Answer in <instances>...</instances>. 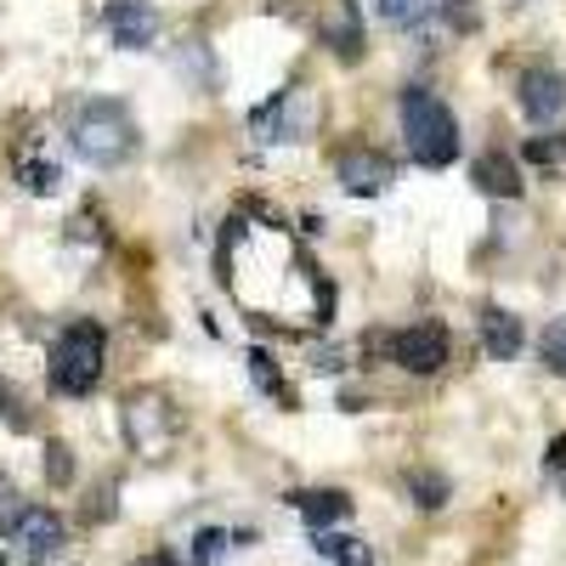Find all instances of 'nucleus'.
Instances as JSON below:
<instances>
[{
  "label": "nucleus",
  "mask_w": 566,
  "mask_h": 566,
  "mask_svg": "<svg viewBox=\"0 0 566 566\" xmlns=\"http://www.w3.org/2000/svg\"><path fill=\"white\" fill-rule=\"evenodd\" d=\"M130 566H176L170 555H142V560H130Z\"/></svg>",
  "instance_id": "25"
},
{
  "label": "nucleus",
  "mask_w": 566,
  "mask_h": 566,
  "mask_svg": "<svg viewBox=\"0 0 566 566\" xmlns=\"http://www.w3.org/2000/svg\"><path fill=\"white\" fill-rule=\"evenodd\" d=\"M527 165H538V170H566V136H533V142H527Z\"/></svg>",
  "instance_id": "17"
},
{
  "label": "nucleus",
  "mask_w": 566,
  "mask_h": 566,
  "mask_svg": "<svg viewBox=\"0 0 566 566\" xmlns=\"http://www.w3.org/2000/svg\"><path fill=\"white\" fill-rule=\"evenodd\" d=\"M108 34L125 52H142V45L159 40V12L148 0H108Z\"/></svg>",
  "instance_id": "8"
},
{
  "label": "nucleus",
  "mask_w": 566,
  "mask_h": 566,
  "mask_svg": "<svg viewBox=\"0 0 566 566\" xmlns=\"http://www.w3.org/2000/svg\"><path fill=\"white\" fill-rule=\"evenodd\" d=\"M170 431H176V413L165 408V397H159V391H142V397H130V402H125V437L136 442V453L159 459V453H165V442H170Z\"/></svg>",
  "instance_id": "6"
},
{
  "label": "nucleus",
  "mask_w": 566,
  "mask_h": 566,
  "mask_svg": "<svg viewBox=\"0 0 566 566\" xmlns=\"http://www.w3.org/2000/svg\"><path fill=\"white\" fill-rule=\"evenodd\" d=\"M45 476H52L57 488L74 476V459H69V448H63V442H52V448H45Z\"/></svg>",
  "instance_id": "22"
},
{
  "label": "nucleus",
  "mask_w": 566,
  "mask_h": 566,
  "mask_svg": "<svg viewBox=\"0 0 566 566\" xmlns=\"http://www.w3.org/2000/svg\"><path fill=\"white\" fill-rule=\"evenodd\" d=\"M391 357L408 374H437L448 363V335L442 323H408L402 335H391Z\"/></svg>",
  "instance_id": "7"
},
{
  "label": "nucleus",
  "mask_w": 566,
  "mask_h": 566,
  "mask_svg": "<svg viewBox=\"0 0 566 566\" xmlns=\"http://www.w3.org/2000/svg\"><path fill=\"white\" fill-rule=\"evenodd\" d=\"M538 352H544V363H549L555 374H566V317H555V323L544 328V346H538Z\"/></svg>",
  "instance_id": "20"
},
{
  "label": "nucleus",
  "mask_w": 566,
  "mask_h": 566,
  "mask_svg": "<svg viewBox=\"0 0 566 566\" xmlns=\"http://www.w3.org/2000/svg\"><path fill=\"white\" fill-rule=\"evenodd\" d=\"M250 374H255V386H261L266 397L290 402V386H283V374H277V363H272L266 352H250Z\"/></svg>",
  "instance_id": "18"
},
{
  "label": "nucleus",
  "mask_w": 566,
  "mask_h": 566,
  "mask_svg": "<svg viewBox=\"0 0 566 566\" xmlns=\"http://www.w3.org/2000/svg\"><path fill=\"white\" fill-rule=\"evenodd\" d=\"M103 357H108V335H103V323H69L57 346H52V391L57 397H91L103 380Z\"/></svg>",
  "instance_id": "3"
},
{
  "label": "nucleus",
  "mask_w": 566,
  "mask_h": 566,
  "mask_svg": "<svg viewBox=\"0 0 566 566\" xmlns=\"http://www.w3.org/2000/svg\"><path fill=\"white\" fill-rule=\"evenodd\" d=\"M335 176H340L346 193L374 199V193H386V187H391V159H386V154H374V148H352V154H340Z\"/></svg>",
  "instance_id": "10"
},
{
  "label": "nucleus",
  "mask_w": 566,
  "mask_h": 566,
  "mask_svg": "<svg viewBox=\"0 0 566 566\" xmlns=\"http://www.w3.org/2000/svg\"><path fill=\"white\" fill-rule=\"evenodd\" d=\"M522 114H527L538 130L566 114V80H560L555 69H527V74H522Z\"/></svg>",
  "instance_id": "9"
},
{
  "label": "nucleus",
  "mask_w": 566,
  "mask_h": 566,
  "mask_svg": "<svg viewBox=\"0 0 566 566\" xmlns=\"http://www.w3.org/2000/svg\"><path fill=\"white\" fill-rule=\"evenodd\" d=\"M544 464H549V476H566V437H555V442H549Z\"/></svg>",
  "instance_id": "24"
},
{
  "label": "nucleus",
  "mask_w": 566,
  "mask_h": 566,
  "mask_svg": "<svg viewBox=\"0 0 566 566\" xmlns=\"http://www.w3.org/2000/svg\"><path fill=\"white\" fill-rule=\"evenodd\" d=\"M312 544H317V555H328L335 566H374V549L363 538H352V533H312Z\"/></svg>",
  "instance_id": "14"
},
{
  "label": "nucleus",
  "mask_w": 566,
  "mask_h": 566,
  "mask_svg": "<svg viewBox=\"0 0 566 566\" xmlns=\"http://www.w3.org/2000/svg\"><path fill=\"white\" fill-rule=\"evenodd\" d=\"M69 136H74V154H80L85 165H97V170L125 165L130 148H136V125H130L125 103H114V97H91V103H80Z\"/></svg>",
  "instance_id": "2"
},
{
  "label": "nucleus",
  "mask_w": 566,
  "mask_h": 566,
  "mask_svg": "<svg viewBox=\"0 0 566 566\" xmlns=\"http://www.w3.org/2000/svg\"><path fill=\"white\" fill-rule=\"evenodd\" d=\"M402 142H408V159L424 170H448L459 159V125L437 91L424 85L402 91Z\"/></svg>",
  "instance_id": "1"
},
{
  "label": "nucleus",
  "mask_w": 566,
  "mask_h": 566,
  "mask_svg": "<svg viewBox=\"0 0 566 566\" xmlns=\"http://www.w3.org/2000/svg\"><path fill=\"white\" fill-rule=\"evenodd\" d=\"M18 181L29 187V193H40V199H45V193H57L63 170H57L52 159H23V165H18Z\"/></svg>",
  "instance_id": "16"
},
{
  "label": "nucleus",
  "mask_w": 566,
  "mask_h": 566,
  "mask_svg": "<svg viewBox=\"0 0 566 566\" xmlns=\"http://www.w3.org/2000/svg\"><path fill=\"white\" fill-rule=\"evenodd\" d=\"M448 23H459V29H476V7H470V0H448Z\"/></svg>",
  "instance_id": "23"
},
{
  "label": "nucleus",
  "mask_w": 566,
  "mask_h": 566,
  "mask_svg": "<svg viewBox=\"0 0 566 566\" xmlns=\"http://www.w3.org/2000/svg\"><path fill=\"white\" fill-rule=\"evenodd\" d=\"M476 187L482 193H499V199H515L522 193V176H515V165L504 154H488V159H476Z\"/></svg>",
  "instance_id": "13"
},
{
  "label": "nucleus",
  "mask_w": 566,
  "mask_h": 566,
  "mask_svg": "<svg viewBox=\"0 0 566 566\" xmlns=\"http://www.w3.org/2000/svg\"><path fill=\"white\" fill-rule=\"evenodd\" d=\"M290 504L306 515V527H312V533H328L335 522H346V515H352V499H346V493H335V488H317V493H290Z\"/></svg>",
  "instance_id": "11"
},
{
  "label": "nucleus",
  "mask_w": 566,
  "mask_h": 566,
  "mask_svg": "<svg viewBox=\"0 0 566 566\" xmlns=\"http://www.w3.org/2000/svg\"><path fill=\"white\" fill-rule=\"evenodd\" d=\"M408 488L419 493V504H424V510L448 504V482H442V476H408Z\"/></svg>",
  "instance_id": "21"
},
{
  "label": "nucleus",
  "mask_w": 566,
  "mask_h": 566,
  "mask_svg": "<svg viewBox=\"0 0 566 566\" xmlns=\"http://www.w3.org/2000/svg\"><path fill=\"white\" fill-rule=\"evenodd\" d=\"M482 352L499 357V363H510L515 352H522V317L504 312V306H488L482 312Z\"/></svg>",
  "instance_id": "12"
},
{
  "label": "nucleus",
  "mask_w": 566,
  "mask_h": 566,
  "mask_svg": "<svg viewBox=\"0 0 566 566\" xmlns=\"http://www.w3.org/2000/svg\"><path fill=\"white\" fill-rule=\"evenodd\" d=\"M7 499H12V488H7V476H0V510H7Z\"/></svg>",
  "instance_id": "26"
},
{
  "label": "nucleus",
  "mask_w": 566,
  "mask_h": 566,
  "mask_svg": "<svg viewBox=\"0 0 566 566\" xmlns=\"http://www.w3.org/2000/svg\"><path fill=\"white\" fill-rule=\"evenodd\" d=\"M0 533H7V544H12L23 560H52V555H63V544H69L63 515L45 510V504H18L7 522H0Z\"/></svg>",
  "instance_id": "4"
},
{
  "label": "nucleus",
  "mask_w": 566,
  "mask_h": 566,
  "mask_svg": "<svg viewBox=\"0 0 566 566\" xmlns=\"http://www.w3.org/2000/svg\"><path fill=\"white\" fill-rule=\"evenodd\" d=\"M232 538H239V533H227V527H205V533H193V549H187V560H193V566H216V560L232 549Z\"/></svg>",
  "instance_id": "15"
},
{
  "label": "nucleus",
  "mask_w": 566,
  "mask_h": 566,
  "mask_svg": "<svg viewBox=\"0 0 566 566\" xmlns=\"http://www.w3.org/2000/svg\"><path fill=\"white\" fill-rule=\"evenodd\" d=\"M380 12H386V23L413 29V23H424V12H431V0H380Z\"/></svg>",
  "instance_id": "19"
},
{
  "label": "nucleus",
  "mask_w": 566,
  "mask_h": 566,
  "mask_svg": "<svg viewBox=\"0 0 566 566\" xmlns=\"http://www.w3.org/2000/svg\"><path fill=\"white\" fill-rule=\"evenodd\" d=\"M250 125H255L261 142H306L317 130V97L306 85H290V91H277L272 103H261Z\"/></svg>",
  "instance_id": "5"
}]
</instances>
